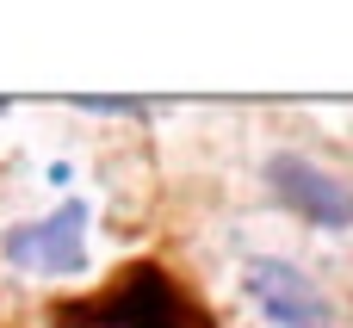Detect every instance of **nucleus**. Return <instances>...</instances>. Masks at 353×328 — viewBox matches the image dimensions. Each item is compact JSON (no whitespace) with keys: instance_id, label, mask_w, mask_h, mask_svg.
Returning a JSON list of instances; mask_svg holds the SVG:
<instances>
[{"instance_id":"6","label":"nucleus","mask_w":353,"mask_h":328,"mask_svg":"<svg viewBox=\"0 0 353 328\" xmlns=\"http://www.w3.org/2000/svg\"><path fill=\"white\" fill-rule=\"evenodd\" d=\"M0 118H6V99H0Z\"/></svg>"},{"instance_id":"5","label":"nucleus","mask_w":353,"mask_h":328,"mask_svg":"<svg viewBox=\"0 0 353 328\" xmlns=\"http://www.w3.org/2000/svg\"><path fill=\"white\" fill-rule=\"evenodd\" d=\"M81 112H105V118H149V99H112V93H74Z\"/></svg>"},{"instance_id":"3","label":"nucleus","mask_w":353,"mask_h":328,"mask_svg":"<svg viewBox=\"0 0 353 328\" xmlns=\"http://www.w3.org/2000/svg\"><path fill=\"white\" fill-rule=\"evenodd\" d=\"M0 254L19 267V273H50V279H68L87 267V205L68 198L62 211H50L43 223H19L0 236Z\"/></svg>"},{"instance_id":"4","label":"nucleus","mask_w":353,"mask_h":328,"mask_svg":"<svg viewBox=\"0 0 353 328\" xmlns=\"http://www.w3.org/2000/svg\"><path fill=\"white\" fill-rule=\"evenodd\" d=\"M242 285H248L254 310L267 316V328H335L329 291H323L310 273H298L292 260H267V254H261V260H248Z\"/></svg>"},{"instance_id":"1","label":"nucleus","mask_w":353,"mask_h":328,"mask_svg":"<svg viewBox=\"0 0 353 328\" xmlns=\"http://www.w3.org/2000/svg\"><path fill=\"white\" fill-rule=\"evenodd\" d=\"M56 328H211V322L168 285L161 267H130L112 291H99L87 304H62Z\"/></svg>"},{"instance_id":"2","label":"nucleus","mask_w":353,"mask_h":328,"mask_svg":"<svg viewBox=\"0 0 353 328\" xmlns=\"http://www.w3.org/2000/svg\"><path fill=\"white\" fill-rule=\"evenodd\" d=\"M267 192H273L292 217H304V223H316V229H353V186L335 180L329 167H316L310 155L279 149V155L267 161Z\"/></svg>"}]
</instances>
